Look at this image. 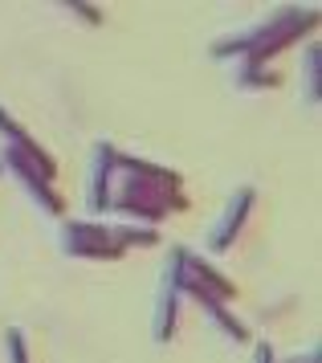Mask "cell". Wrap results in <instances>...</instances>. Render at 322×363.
Wrapping results in <instances>:
<instances>
[{
	"instance_id": "cell-2",
	"label": "cell",
	"mask_w": 322,
	"mask_h": 363,
	"mask_svg": "<svg viewBox=\"0 0 322 363\" xmlns=\"http://www.w3.org/2000/svg\"><path fill=\"white\" fill-rule=\"evenodd\" d=\"M9 343H13V359L25 363V347H21V330H9Z\"/></svg>"
},
{
	"instance_id": "cell-1",
	"label": "cell",
	"mask_w": 322,
	"mask_h": 363,
	"mask_svg": "<svg viewBox=\"0 0 322 363\" xmlns=\"http://www.w3.org/2000/svg\"><path fill=\"white\" fill-rule=\"evenodd\" d=\"M62 241H65V249L78 253V257H118V253H123V245L111 241L102 225H65Z\"/></svg>"
}]
</instances>
